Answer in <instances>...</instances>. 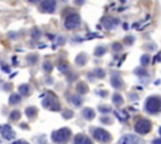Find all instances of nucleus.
<instances>
[{
    "instance_id": "f257e3e1",
    "label": "nucleus",
    "mask_w": 161,
    "mask_h": 144,
    "mask_svg": "<svg viewBox=\"0 0 161 144\" xmlns=\"http://www.w3.org/2000/svg\"><path fill=\"white\" fill-rule=\"evenodd\" d=\"M72 135V132L68 128H62L58 130L53 132L52 134V140L56 144H66L69 140V137Z\"/></svg>"
},
{
    "instance_id": "f03ea898",
    "label": "nucleus",
    "mask_w": 161,
    "mask_h": 144,
    "mask_svg": "<svg viewBox=\"0 0 161 144\" xmlns=\"http://www.w3.org/2000/svg\"><path fill=\"white\" fill-rule=\"evenodd\" d=\"M145 110L150 114H156L161 110V98L148 97L145 101Z\"/></svg>"
},
{
    "instance_id": "7ed1b4c3",
    "label": "nucleus",
    "mask_w": 161,
    "mask_h": 144,
    "mask_svg": "<svg viewBox=\"0 0 161 144\" xmlns=\"http://www.w3.org/2000/svg\"><path fill=\"white\" fill-rule=\"evenodd\" d=\"M80 24H81V16H80V14H77V13L69 14L64 20V26L68 30H74V29H77L78 26H80Z\"/></svg>"
},
{
    "instance_id": "20e7f679",
    "label": "nucleus",
    "mask_w": 161,
    "mask_h": 144,
    "mask_svg": "<svg viewBox=\"0 0 161 144\" xmlns=\"http://www.w3.org/2000/svg\"><path fill=\"white\" fill-rule=\"evenodd\" d=\"M151 130V123L150 120L147 119L142 118V119H138L135 124V132L138 134H146Z\"/></svg>"
},
{
    "instance_id": "39448f33",
    "label": "nucleus",
    "mask_w": 161,
    "mask_h": 144,
    "mask_svg": "<svg viewBox=\"0 0 161 144\" xmlns=\"http://www.w3.org/2000/svg\"><path fill=\"white\" fill-rule=\"evenodd\" d=\"M93 138L98 142H102V143H108L110 140L112 139L111 134L108 133L107 130H105L103 128H97L93 130Z\"/></svg>"
},
{
    "instance_id": "423d86ee",
    "label": "nucleus",
    "mask_w": 161,
    "mask_h": 144,
    "mask_svg": "<svg viewBox=\"0 0 161 144\" xmlns=\"http://www.w3.org/2000/svg\"><path fill=\"white\" fill-rule=\"evenodd\" d=\"M141 143H142L141 138L135 135V134H125L118 140V144H141Z\"/></svg>"
},
{
    "instance_id": "0eeeda50",
    "label": "nucleus",
    "mask_w": 161,
    "mask_h": 144,
    "mask_svg": "<svg viewBox=\"0 0 161 144\" xmlns=\"http://www.w3.org/2000/svg\"><path fill=\"white\" fill-rule=\"evenodd\" d=\"M0 134H1V137L7 140H10V139H14L15 138V132L13 130V128L9 124L0 125Z\"/></svg>"
},
{
    "instance_id": "6e6552de",
    "label": "nucleus",
    "mask_w": 161,
    "mask_h": 144,
    "mask_svg": "<svg viewBox=\"0 0 161 144\" xmlns=\"http://www.w3.org/2000/svg\"><path fill=\"white\" fill-rule=\"evenodd\" d=\"M43 107L48 108V109H52V110H59L60 109V105L58 103V100H57L56 97H48L45 98L43 100Z\"/></svg>"
},
{
    "instance_id": "1a4fd4ad",
    "label": "nucleus",
    "mask_w": 161,
    "mask_h": 144,
    "mask_svg": "<svg viewBox=\"0 0 161 144\" xmlns=\"http://www.w3.org/2000/svg\"><path fill=\"white\" fill-rule=\"evenodd\" d=\"M56 7H57L56 0H43L40 4V10L44 11V13H54Z\"/></svg>"
},
{
    "instance_id": "9d476101",
    "label": "nucleus",
    "mask_w": 161,
    "mask_h": 144,
    "mask_svg": "<svg viewBox=\"0 0 161 144\" xmlns=\"http://www.w3.org/2000/svg\"><path fill=\"white\" fill-rule=\"evenodd\" d=\"M74 144H92V140L83 134H78L74 139Z\"/></svg>"
},
{
    "instance_id": "9b49d317",
    "label": "nucleus",
    "mask_w": 161,
    "mask_h": 144,
    "mask_svg": "<svg viewBox=\"0 0 161 144\" xmlns=\"http://www.w3.org/2000/svg\"><path fill=\"white\" fill-rule=\"evenodd\" d=\"M111 85L113 86L115 89H121L123 85V83L118 75H113V77H111Z\"/></svg>"
},
{
    "instance_id": "f8f14e48",
    "label": "nucleus",
    "mask_w": 161,
    "mask_h": 144,
    "mask_svg": "<svg viewBox=\"0 0 161 144\" xmlns=\"http://www.w3.org/2000/svg\"><path fill=\"white\" fill-rule=\"evenodd\" d=\"M82 115H83V118L87 119V120H92L96 117V114H95V110L91 109V108H84L83 112H82Z\"/></svg>"
},
{
    "instance_id": "ddd939ff",
    "label": "nucleus",
    "mask_w": 161,
    "mask_h": 144,
    "mask_svg": "<svg viewBox=\"0 0 161 144\" xmlns=\"http://www.w3.org/2000/svg\"><path fill=\"white\" fill-rule=\"evenodd\" d=\"M18 90H19L20 97H27V95L30 93V86L28 85V84H22V85H19Z\"/></svg>"
},
{
    "instance_id": "4468645a",
    "label": "nucleus",
    "mask_w": 161,
    "mask_h": 144,
    "mask_svg": "<svg viewBox=\"0 0 161 144\" xmlns=\"http://www.w3.org/2000/svg\"><path fill=\"white\" fill-rule=\"evenodd\" d=\"M76 89H77L78 94H81V95L86 94V93L88 92V88H87L86 83H83V82H80V83H77V86H76Z\"/></svg>"
},
{
    "instance_id": "2eb2a0df",
    "label": "nucleus",
    "mask_w": 161,
    "mask_h": 144,
    "mask_svg": "<svg viewBox=\"0 0 161 144\" xmlns=\"http://www.w3.org/2000/svg\"><path fill=\"white\" fill-rule=\"evenodd\" d=\"M103 23H105V26L107 29H112L115 28V25H117L118 24V20L117 19H111V18H108V19H105L103 20Z\"/></svg>"
},
{
    "instance_id": "dca6fc26",
    "label": "nucleus",
    "mask_w": 161,
    "mask_h": 144,
    "mask_svg": "<svg viewBox=\"0 0 161 144\" xmlns=\"http://www.w3.org/2000/svg\"><path fill=\"white\" fill-rule=\"evenodd\" d=\"M37 113H38V110L35 107H28L25 109V114L28 118H35V117H37Z\"/></svg>"
},
{
    "instance_id": "f3484780",
    "label": "nucleus",
    "mask_w": 161,
    "mask_h": 144,
    "mask_svg": "<svg viewBox=\"0 0 161 144\" xmlns=\"http://www.w3.org/2000/svg\"><path fill=\"white\" fill-rule=\"evenodd\" d=\"M20 100H22V97H20V94H11L10 98H9V104H11V105H15V104L20 103Z\"/></svg>"
},
{
    "instance_id": "a211bd4d",
    "label": "nucleus",
    "mask_w": 161,
    "mask_h": 144,
    "mask_svg": "<svg viewBox=\"0 0 161 144\" xmlns=\"http://www.w3.org/2000/svg\"><path fill=\"white\" fill-rule=\"evenodd\" d=\"M76 63H77L78 65H81V67H83V65L87 63V56H86V54H84V53L80 54V55L76 58Z\"/></svg>"
},
{
    "instance_id": "6ab92c4d",
    "label": "nucleus",
    "mask_w": 161,
    "mask_h": 144,
    "mask_svg": "<svg viewBox=\"0 0 161 144\" xmlns=\"http://www.w3.org/2000/svg\"><path fill=\"white\" fill-rule=\"evenodd\" d=\"M71 101L74 104L76 107H81L82 103H83V99H82V95H72Z\"/></svg>"
},
{
    "instance_id": "aec40b11",
    "label": "nucleus",
    "mask_w": 161,
    "mask_h": 144,
    "mask_svg": "<svg viewBox=\"0 0 161 144\" xmlns=\"http://www.w3.org/2000/svg\"><path fill=\"white\" fill-rule=\"evenodd\" d=\"M30 35H32L33 39H39V38L42 37V30H40L39 28H37V26H35V28L32 29V31H30Z\"/></svg>"
},
{
    "instance_id": "412c9836",
    "label": "nucleus",
    "mask_w": 161,
    "mask_h": 144,
    "mask_svg": "<svg viewBox=\"0 0 161 144\" xmlns=\"http://www.w3.org/2000/svg\"><path fill=\"white\" fill-rule=\"evenodd\" d=\"M106 52H107V49H106V46H97L96 48V50H95V55L96 56H102V55H105Z\"/></svg>"
},
{
    "instance_id": "4be33fe9",
    "label": "nucleus",
    "mask_w": 161,
    "mask_h": 144,
    "mask_svg": "<svg viewBox=\"0 0 161 144\" xmlns=\"http://www.w3.org/2000/svg\"><path fill=\"white\" fill-rule=\"evenodd\" d=\"M112 101H113V104H116V105H121V104L123 103V99L121 97L120 94H113V97H112Z\"/></svg>"
},
{
    "instance_id": "5701e85b",
    "label": "nucleus",
    "mask_w": 161,
    "mask_h": 144,
    "mask_svg": "<svg viewBox=\"0 0 161 144\" xmlns=\"http://www.w3.org/2000/svg\"><path fill=\"white\" fill-rule=\"evenodd\" d=\"M20 117H22V114H20L19 110H13L10 113V115H9V118H10V120H18Z\"/></svg>"
},
{
    "instance_id": "b1692460",
    "label": "nucleus",
    "mask_w": 161,
    "mask_h": 144,
    "mask_svg": "<svg viewBox=\"0 0 161 144\" xmlns=\"http://www.w3.org/2000/svg\"><path fill=\"white\" fill-rule=\"evenodd\" d=\"M148 62H150V55H148V54H144V55L141 56V65L145 67V65L148 64Z\"/></svg>"
},
{
    "instance_id": "393cba45",
    "label": "nucleus",
    "mask_w": 161,
    "mask_h": 144,
    "mask_svg": "<svg viewBox=\"0 0 161 144\" xmlns=\"http://www.w3.org/2000/svg\"><path fill=\"white\" fill-rule=\"evenodd\" d=\"M52 69H53V65H52V63L48 62V60H45V62L43 63V70L48 73V71H50Z\"/></svg>"
},
{
    "instance_id": "a878e982",
    "label": "nucleus",
    "mask_w": 161,
    "mask_h": 144,
    "mask_svg": "<svg viewBox=\"0 0 161 144\" xmlns=\"http://www.w3.org/2000/svg\"><path fill=\"white\" fill-rule=\"evenodd\" d=\"M58 69L62 73H67V71L69 70V65L67 64V63H60L59 64V67H58Z\"/></svg>"
},
{
    "instance_id": "bb28decb",
    "label": "nucleus",
    "mask_w": 161,
    "mask_h": 144,
    "mask_svg": "<svg viewBox=\"0 0 161 144\" xmlns=\"http://www.w3.org/2000/svg\"><path fill=\"white\" fill-rule=\"evenodd\" d=\"M27 60H28V63L30 65H34L35 63L38 62V56L37 55H29L28 58H27Z\"/></svg>"
},
{
    "instance_id": "cd10ccee",
    "label": "nucleus",
    "mask_w": 161,
    "mask_h": 144,
    "mask_svg": "<svg viewBox=\"0 0 161 144\" xmlns=\"http://www.w3.org/2000/svg\"><path fill=\"white\" fill-rule=\"evenodd\" d=\"M112 50L116 52V53L121 52V50H122V45H121L120 43H113V45H112Z\"/></svg>"
},
{
    "instance_id": "c85d7f7f",
    "label": "nucleus",
    "mask_w": 161,
    "mask_h": 144,
    "mask_svg": "<svg viewBox=\"0 0 161 144\" xmlns=\"http://www.w3.org/2000/svg\"><path fill=\"white\" fill-rule=\"evenodd\" d=\"M95 74H96L97 78H103L105 77V70H102V69H96Z\"/></svg>"
},
{
    "instance_id": "c756f323",
    "label": "nucleus",
    "mask_w": 161,
    "mask_h": 144,
    "mask_svg": "<svg viewBox=\"0 0 161 144\" xmlns=\"http://www.w3.org/2000/svg\"><path fill=\"white\" fill-rule=\"evenodd\" d=\"M135 73L137 75H146V70L144 68H138V69H135Z\"/></svg>"
},
{
    "instance_id": "7c9ffc66",
    "label": "nucleus",
    "mask_w": 161,
    "mask_h": 144,
    "mask_svg": "<svg viewBox=\"0 0 161 144\" xmlns=\"http://www.w3.org/2000/svg\"><path fill=\"white\" fill-rule=\"evenodd\" d=\"M133 40H135V38H133L132 35H129V37H126V38H125V43H126L127 45H130V44H132V43H133Z\"/></svg>"
},
{
    "instance_id": "2f4dec72",
    "label": "nucleus",
    "mask_w": 161,
    "mask_h": 144,
    "mask_svg": "<svg viewBox=\"0 0 161 144\" xmlns=\"http://www.w3.org/2000/svg\"><path fill=\"white\" fill-rule=\"evenodd\" d=\"M63 117H64L66 119H69V118H72V117H73V113H72L71 110H67V112L63 113Z\"/></svg>"
},
{
    "instance_id": "473e14b6",
    "label": "nucleus",
    "mask_w": 161,
    "mask_h": 144,
    "mask_svg": "<svg viewBox=\"0 0 161 144\" xmlns=\"http://www.w3.org/2000/svg\"><path fill=\"white\" fill-rule=\"evenodd\" d=\"M110 110H111V108H106V105L99 107V112H102V113H108Z\"/></svg>"
},
{
    "instance_id": "72a5a7b5",
    "label": "nucleus",
    "mask_w": 161,
    "mask_h": 144,
    "mask_svg": "<svg viewBox=\"0 0 161 144\" xmlns=\"http://www.w3.org/2000/svg\"><path fill=\"white\" fill-rule=\"evenodd\" d=\"M73 1H74L76 5H78V7H80V5H83L84 3H86V0H73Z\"/></svg>"
},
{
    "instance_id": "f704fd0d",
    "label": "nucleus",
    "mask_w": 161,
    "mask_h": 144,
    "mask_svg": "<svg viewBox=\"0 0 161 144\" xmlns=\"http://www.w3.org/2000/svg\"><path fill=\"white\" fill-rule=\"evenodd\" d=\"M13 144H29V143H27L25 140H17V142H14Z\"/></svg>"
},
{
    "instance_id": "c9c22d12",
    "label": "nucleus",
    "mask_w": 161,
    "mask_h": 144,
    "mask_svg": "<svg viewBox=\"0 0 161 144\" xmlns=\"http://www.w3.org/2000/svg\"><path fill=\"white\" fill-rule=\"evenodd\" d=\"M155 62H161V53L157 54V58L155 56Z\"/></svg>"
},
{
    "instance_id": "e433bc0d",
    "label": "nucleus",
    "mask_w": 161,
    "mask_h": 144,
    "mask_svg": "<svg viewBox=\"0 0 161 144\" xmlns=\"http://www.w3.org/2000/svg\"><path fill=\"white\" fill-rule=\"evenodd\" d=\"M152 144H161V139H155L152 142Z\"/></svg>"
},
{
    "instance_id": "4c0bfd02",
    "label": "nucleus",
    "mask_w": 161,
    "mask_h": 144,
    "mask_svg": "<svg viewBox=\"0 0 161 144\" xmlns=\"http://www.w3.org/2000/svg\"><path fill=\"white\" fill-rule=\"evenodd\" d=\"M28 1H30V3H38V1H40V0H28Z\"/></svg>"
},
{
    "instance_id": "58836bf2",
    "label": "nucleus",
    "mask_w": 161,
    "mask_h": 144,
    "mask_svg": "<svg viewBox=\"0 0 161 144\" xmlns=\"http://www.w3.org/2000/svg\"><path fill=\"white\" fill-rule=\"evenodd\" d=\"M148 49H150V50L154 49V45H152V44H150V45H148Z\"/></svg>"
},
{
    "instance_id": "ea45409f",
    "label": "nucleus",
    "mask_w": 161,
    "mask_h": 144,
    "mask_svg": "<svg viewBox=\"0 0 161 144\" xmlns=\"http://www.w3.org/2000/svg\"><path fill=\"white\" fill-rule=\"evenodd\" d=\"M159 133H160V135H161V127H160V129H159Z\"/></svg>"
}]
</instances>
